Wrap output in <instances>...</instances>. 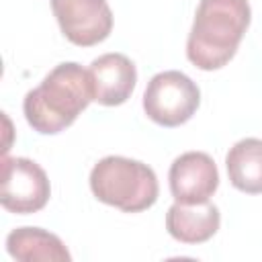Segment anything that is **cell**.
Instances as JSON below:
<instances>
[{"mask_svg": "<svg viewBox=\"0 0 262 262\" xmlns=\"http://www.w3.org/2000/svg\"><path fill=\"white\" fill-rule=\"evenodd\" d=\"M6 250L14 260L20 262H37V260H49V262H70L72 256L63 242L41 227H18L8 233L6 237Z\"/></svg>", "mask_w": 262, "mask_h": 262, "instance_id": "30bf717a", "label": "cell"}, {"mask_svg": "<svg viewBox=\"0 0 262 262\" xmlns=\"http://www.w3.org/2000/svg\"><path fill=\"white\" fill-rule=\"evenodd\" d=\"M199 86L182 72L168 70L156 74L143 92L145 115L162 127H178L186 123L199 108Z\"/></svg>", "mask_w": 262, "mask_h": 262, "instance_id": "277c9868", "label": "cell"}, {"mask_svg": "<svg viewBox=\"0 0 262 262\" xmlns=\"http://www.w3.org/2000/svg\"><path fill=\"white\" fill-rule=\"evenodd\" d=\"M94 100L90 72L74 61L55 66L43 82L23 100L27 123L43 135H55L70 127Z\"/></svg>", "mask_w": 262, "mask_h": 262, "instance_id": "6da1fadb", "label": "cell"}, {"mask_svg": "<svg viewBox=\"0 0 262 262\" xmlns=\"http://www.w3.org/2000/svg\"><path fill=\"white\" fill-rule=\"evenodd\" d=\"M88 72L92 78L94 100L104 106L123 104L137 82V70L123 53H104L96 57Z\"/></svg>", "mask_w": 262, "mask_h": 262, "instance_id": "ba28073f", "label": "cell"}, {"mask_svg": "<svg viewBox=\"0 0 262 262\" xmlns=\"http://www.w3.org/2000/svg\"><path fill=\"white\" fill-rule=\"evenodd\" d=\"M221 223L219 209L205 203H174L166 213V229L168 233L182 244H203L211 239Z\"/></svg>", "mask_w": 262, "mask_h": 262, "instance_id": "9c48e42d", "label": "cell"}, {"mask_svg": "<svg viewBox=\"0 0 262 262\" xmlns=\"http://www.w3.org/2000/svg\"><path fill=\"white\" fill-rule=\"evenodd\" d=\"M248 0H201L186 41V57L199 70L223 68L250 25Z\"/></svg>", "mask_w": 262, "mask_h": 262, "instance_id": "7a4b0ae2", "label": "cell"}, {"mask_svg": "<svg viewBox=\"0 0 262 262\" xmlns=\"http://www.w3.org/2000/svg\"><path fill=\"white\" fill-rule=\"evenodd\" d=\"M229 182L248 194L262 192V139H239L225 156Z\"/></svg>", "mask_w": 262, "mask_h": 262, "instance_id": "8fae6325", "label": "cell"}, {"mask_svg": "<svg viewBox=\"0 0 262 262\" xmlns=\"http://www.w3.org/2000/svg\"><path fill=\"white\" fill-rule=\"evenodd\" d=\"M170 192L178 203H205L219 186V172L213 158L205 151L178 156L168 172Z\"/></svg>", "mask_w": 262, "mask_h": 262, "instance_id": "52a82bcc", "label": "cell"}, {"mask_svg": "<svg viewBox=\"0 0 262 262\" xmlns=\"http://www.w3.org/2000/svg\"><path fill=\"white\" fill-rule=\"evenodd\" d=\"M51 10L61 33L74 45H96L113 31V12L106 0H51Z\"/></svg>", "mask_w": 262, "mask_h": 262, "instance_id": "8992f818", "label": "cell"}, {"mask_svg": "<svg viewBox=\"0 0 262 262\" xmlns=\"http://www.w3.org/2000/svg\"><path fill=\"white\" fill-rule=\"evenodd\" d=\"M90 188L100 203L125 213L149 209L158 201L160 190L156 172L147 164L123 156H106L94 164Z\"/></svg>", "mask_w": 262, "mask_h": 262, "instance_id": "3957f363", "label": "cell"}, {"mask_svg": "<svg viewBox=\"0 0 262 262\" xmlns=\"http://www.w3.org/2000/svg\"><path fill=\"white\" fill-rule=\"evenodd\" d=\"M49 194V178L37 162L29 158L4 156L0 203L6 211L16 215L37 213L47 205Z\"/></svg>", "mask_w": 262, "mask_h": 262, "instance_id": "5b68a950", "label": "cell"}]
</instances>
